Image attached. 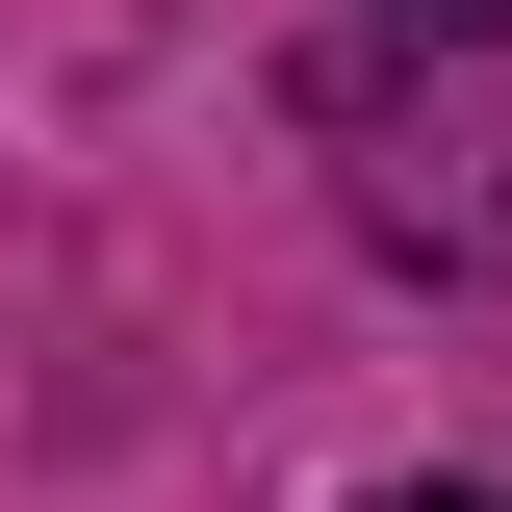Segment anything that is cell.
Returning <instances> with one entry per match:
<instances>
[{
    "instance_id": "cell-1",
    "label": "cell",
    "mask_w": 512,
    "mask_h": 512,
    "mask_svg": "<svg viewBox=\"0 0 512 512\" xmlns=\"http://www.w3.org/2000/svg\"><path fill=\"white\" fill-rule=\"evenodd\" d=\"M384 512H512V487H384Z\"/></svg>"
}]
</instances>
